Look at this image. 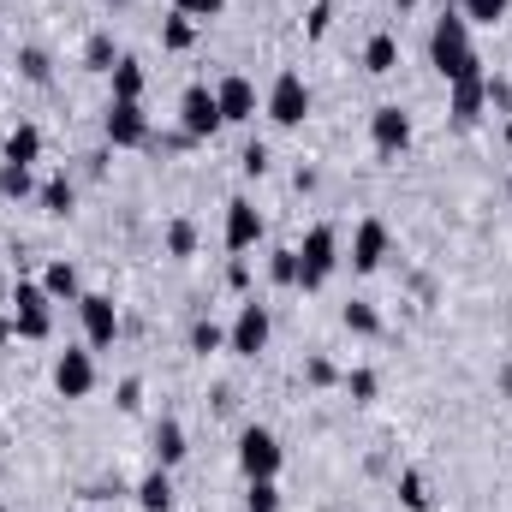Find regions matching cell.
<instances>
[{
	"label": "cell",
	"instance_id": "cell-19",
	"mask_svg": "<svg viewBox=\"0 0 512 512\" xmlns=\"http://www.w3.org/2000/svg\"><path fill=\"white\" fill-rule=\"evenodd\" d=\"M36 203H42V215L66 221V215H72V203H78V191H72V179H66V173H54V179L36 191Z\"/></svg>",
	"mask_w": 512,
	"mask_h": 512
},
{
	"label": "cell",
	"instance_id": "cell-2",
	"mask_svg": "<svg viewBox=\"0 0 512 512\" xmlns=\"http://www.w3.org/2000/svg\"><path fill=\"white\" fill-rule=\"evenodd\" d=\"M340 262H346V256H340V233H334L328 221H322V227H310V233H304V245H298V286H304V292H316Z\"/></svg>",
	"mask_w": 512,
	"mask_h": 512
},
{
	"label": "cell",
	"instance_id": "cell-39",
	"mask_svg": "<svg viewBox=\"0 0 512 512\" xmlns=\"http://www.w3.org/2000/svg\"><path fill=\"white\" fill-rule=\"evenodd\" d=\"M6 298H12V286H6V268H0V310H6Z\"/></svg>",
	"mask_w": 512,
	"mask_h": 512
},
{
	"label": "cell",
	"instance_id": "cell-34",
	"mask_svg": "<svg viewBox=\"0 0 512 512\" xmlns=\"http://www.w3.org/2000/svg\"><path fill=\"white\" fill-rule=\"evenodd\" d=\"M221 6H227V0H173V12H185L191 24H203V18H215Z\"/></svg>",
	"mask_w": 512,
	"mask_h": 512
},
{
	"label": "cell",
	"instance_id": "cell-41",
	"mask_svg": "<svg viewBox=\"0 0 512 512\" xmlns=\"http://www.w3.org/2000/svg\"><path fill=\"white\" fill-rule=\"evenodd\" d=\"M507 197H512V179H507Z\"/></svg>",
	"mask_w": 512,
	"mask_h": 512
},
{
	"label": "cell",
	"instance_id": "cell-11",
	"mask_svg": "<svg viewBox=\"0 0 512 512\" xmlns=\"http://www.w3.org/2000/svg\"><path fill=\"white\" fill-rule=\"evenodd\" d=\"M102 137H108L114 149H137V143H149V114H143V102H108Z\"/></svg>",
	"mask_w": 512,
	"mask_h": 512
},
{
	"label": "cell",
	"instance_id": "cell-17",
	"mask_svg": "<svg viewBox=\"0 0 512 512\" xmlns=\"http://www.w3.org/2000/svg\"><path fill=\"white\" fill-rule=\"evenodd\" d=\"M108 78H114V102H143V84H149V72H143L131 54H120V60H114V72H108Z\"/></svg>",
	"mask_w": 512,
	"mask_h": 512
},
{
	"label": "cell",
	"instance_id": "cell-1",
	"mask_svg": "<svg viewBox=\"0 0 512 512\" xmlns=\"http://www.w3.org/2000/svg\"><path fill=\"white\" fill-rule=\"evenodd\" d=\"M429 66H435L447 84H459V78H477V72H483L465 12H441V18H435V30H429Z\"/></svg>",
	"mask_w": 512,
	"mask_h": 512
},
{
	"label": "cell",
	"instance_id": "cell-30",
	"mask_svg": "<svg viewBox=\"0 0 512 512\" xmlns=\"http://www.w3.org/2000/svg\"><path fill=\"white\" fill-rule=\"evenodd\" d=\"M161 42H167V48H191V42H197V24H191L185 12H173L167 30H161Z\"/></svg>",
	"mask_w": 512,
	"mask_h": 512
},
{
	"label": "cell",
	"instance_id": "cell-35",
	"mask_svg": "<svg viewBox=\"0 0 512 512\" xmlns=\"http://www.w3.org/2000/svg\"><path fill=\"white\" fill-rule=\"evenodd\" d=\"M310 382H316V387H328V382H340V370H334L328 358H310Z\"/></svg>",
	"mask_w": 512,
	"mask_h": 512
},
{
	"label": "cell",
	"instance_id": "cell-10",
	"mask_svg": "<svg viewBox=\"0 0 512 512\" xmlns=\"http://www.w3.org/2000/svg\"><path fill=\"white\" fill-rule=\"evenodd\" d=\"M387 251H393V233H387L382 215H364L358 221V233H352V251H346V262L358 268V274H376L387 262Z\"/></svg>",
	"mask_w": 512,
	"mask_h": 512
},
{
	"label": "cell",
	"instance_id": "cell-8",
	"mask_svg": "<svg viewBox=\"0 0 512 512\" xmlns=\"http://www.w3.org/2000/svg\"><path fill=\"white\" fill-rule=\"evenodd\" d=\"M179 131L185 137H215L221 131V108H215V84H191L185 96H179Z\"/></svg>",
	"mask_w": 512,
	"mask_h": 512
},
{
	"label": "cell",
	"instance_id": "cell-26",
	"mask_svg": "<svg viewBox=\"0 0 512 512\" xmlns=\"http://www.w3.org/2000/svg\"><path fill=\"white\" fill-rule=\"evenodd\" d=\"M512 0H459V12H465V24H501L507 18Z\"/></svg>",
	"mask_w": 512,
	"mask_h": 512
},
{
	"label": "cell",
	"instance_id": "cell-6",
	"mask_svg": "<svg viewBox=\"0 0 512 512\" xmlns=\"http://www.w3.org/2000/svg\"><path fill=\"white\" fill-rule=\"evenodd\" d=\"M18 340H48V328H54V298L42 292V280H18Z\"/></svg>",
	"mask_w": 512,
	"mask_h": 512
},
{
	"label": "cell",
	"instance_id": "cell-16",
	"mask_svg": "<svg viewBox=\"0 0 512 512\" xmlns=\"http://www.w3.org/2000/svg\"><path fill=\"white\" fill-rule=\"evenodd\" d=\"M42 292H48L54 304H78V298H84V280H78V268H72V262H48Z\"/></svg>",
	"mask_w": 512,
	"mask_h": 512
},
{
	"label": "cell",
	"instance_id": "cell-38",
	"mask_svg": "<svg viewBox=\"0 0 512 512\" xmlns=\"http://www.w3.org/2000/svg\"><path fill=\"white\" fill-rule=\"evenodd\" d=\"M143 405V382H120V411H137Z\"/></svg>",
	"mask_w": 512,
	"mask_h": 512
},
{
	"label": "cell",
	"instance_id": "cell-13",
	"mask_svg": "<svg viewBox=\"0 0 512 512\" xmlns=\"http://www.w3.org/2000/svg\"><path fill=\"white\" fill-rule=\"evenodd\" d=\"M370 137H376L382 155H399V149L411 143V114H405L399 102H382V108L370 114Z\"/></svg>",
	"mask_w": 512,
	"mask_h": 512
},
{
	"label": "cell",
	"instance_id": "cell-37",
	"mask_svg": "<svg viewBox=\"0 0 512 512\" xmlns=\"http://www.w3.org/2000/svg\"><path fill=\"white\" fill-rule=\"evenodd\" d=\"M399 495H405V507H423V501H429V495H423V477H405Z\"/></svg>",
	"mask_w": 512,
	"mask_h": 512
},
{
	"label": "cell",
	"instance_id": "cell-4",
	"mask_svg": "<svg viewBox=\"0 0 512 512\" xmlns=\"http://www.w3.org/2000/svg\"><path fill=\"white\" fill-rule=\"evenodd\" d=\"M280 465H286V453H280L274 429H245L239 435V471H245V483H274Z\"/></svg>",
	"mask_w": 512,
	"mask_h": 512
},
{
	"label": "cell",
	"instance_id": "cell-42",
	"mask_svg": "<svg viewBox=\"0 0 512 512\" xmlns=\"http://www.w3.org/2000/svg\"><path fill=\"white\" fill-rule=\"evenodd\" d=\"M507 137H512V120H507Z\"/></svg>",
	"mask_w": 512,
	"mask_h": 512
},
{
	"label": "cell",
	"instance_id": "cell-5",
	"mask_svg": "<svg viewBox=\"0 0 512 512\" xmlns=\"http://www.w3.org/2000/svg\"><path fill=\"white\" fill-rule=\"evenodd\" d=\"M268 334H274L268 304L245 298V304H239V316H233V328H227V352H233V358H256V352L268 346Z\"/></svg>",
	"mask_w": 512,
	"mask_h": 512
},
{
	"label": "cell",
	"instance_id": "cell-31",
	"mask_svg": "<svg viewBox=\"0 0 512 512\" xmlns=\"http://www.w3.org/2000/svg\"><path fill=\"white\" fill-rule=\"evenodd\" d=\"M221 346H227V328H215V322H197V328H191V352L209 358V352H221Z\"/></svg>",
	"mask_w": 512,
	"mask_h": 512
},
{
	"label": "cell",
	"instance_id": "cell-33",
	"mask_svg": "<svg viewBox=\"0 0 512 512\" xmlns=\"http://www.w3.org/2000/svg\"><path fill=\"white\" fill-rule=\"evenodd\" d=\"M376 370H346V393H352V399H358V405H370V399H376Z\"/></svg>",
	"mask_w": 512,
	"mask_h": 512
},
{
	"label": "cell",
	"instance_id": "cell-7",
	"mask_svg": "<svg viewBox=\"0 0 512 512\" xmlns=\"http://www.w3.org/2000/svg\"><path fill=\"white\" fill-rule=\"evenodd\" d=\"M78 322H84L90 352H108V346L120 340V310H114L108 292H84V298H78Z\"/></svg>",
	"mask_w": 512,
	"mask_h": 512
},
{
	"label": "cell",
	"instance_id": "cell-27",
	"mask_svg": "<svg viewBox=\"0 0 512 512\" xmlns=\"http://www.w3.org/2000/svg\"><path fill=\"white\" fill-rule=\"evenodd\" d=\"M167 256H197V221H167Z\"/></svg>",
	"mask_w": 512,
	"mask_h": 512
},
{
	"label": "cell",
	"instance_id": "cell-12",
	"mask_svg": "<svg viewBox=\"0 0 512 512\" xmlns=\"http://www.w3.org/2000/svg\"><path fill=\"white\" fill-rule=\"evenodd\" d=\"M215 108H221V126H245V120H256V84L239 78V72H227V78L215 84Z\"/></svg>",
	"mask_w": 512,
	"mask_h": 512
},
{
	"label": "cell",
	"instance_id": "cell-32",
	"mask_svg": "<svg viewBox=\"0 0 512 512\" xmlns=\"http://www.w3.org/2000/svg\"><path fill=\"white\" fill-rule=\"evenodd\" d=\"M245 512H280V489L274 483H251L245 489Z\"/></svg>",
	"mask_w": 512,
	"mask_h": 512
},
{
	"label": "cell",
	"instance_id": "cell-23",
	"mask_svg": "<svg viewBox=\"0 0 512 512\" xmlns=\"http://www.w3.org/2000/svg\"><path fill=\"white\" fill-rule=\"evenodd\" d=\"M340 322H346V334H382V316H376V304H364V298H352L346 310H340Z\"/></svg>",
	"mask_w": 512,
	"mask_h": 512
},
{
	"label": "cell",
	"instance_id": "cell-40",
	"mask_svg": "<svg viewBox=\"0 0 512 512\" xmlns=\"http://www.w3.org/2000/svg\"><path fill=\"white\" fill-rule=\"evenodd\" d=\"M108 6H131V0H108Z\"/></svg>",
	"mask_w": 512,
	"mask_h": 512
},
{
	"label": "cell",
	"instance_id": "cell-25",
	"mask_svg": "<svg viewBox=\"0 0 512 512\" xmlns=\"http://www.w3.org/2000/svg\"><path fill=\"white\" fill-rule=\"evenodd\" d=\"M30 191H36L30 167H18V161H0V197H30Z\"/></svg>",
	"mask_w": 512,
	"mask_h": 512
},
{
	"label": "cell",
	"instance_id": "cell-24",
	"mask_svg": "<svg viewBox=\"0 0 512 512\" xmlns=\"http://www.w3.org/2000/svg\"><path fill=\"white\" fill-rule=\"evenodd\" d=\"M84 60H90V72H114V60H120L114 36H108V30H96V36H90V48H84Z\"/></svg>",
	"mask_w": 512,
	"mask_h": 512
},
{
	"label": "cell",
	"instance_id": "cell-29",
	"mask_svg": "<svg viewBox=\"0 0 512 512\" xmlns=\"http://www.w3.org/2000/svg\"><path fill=\"white\" fill-rule=\"evenodd\" d=\"M268 280H274V286H298V251H274L268 256Z\"/></svg>",
	"mask_w": 512,
	"mask_h": 512
},
{
	"label": "cell",
	"instance_id": "cell-22",
	"mask_svg": "<svg viewBox=\"0 0 512 512\" xmlns=\"http://www.w3.org/2000/svg\"><path fill=\"white\" fill-rule=\"evenodd\" d=\"M137 507H143V512H167V507H173V483H167V471H161V465L137 483Z\"/></svg>",
	"mask_w": 512,
	"mask_h": 512
},
{
	"label": "cell",
	"instance_id": "cell-3",
	"mask_svg": "<svg viewBox=\"0 0 512 512\" xmlns=\"http://www.w3.org/2000/svg\"><path fill=\"white\" fill-rule=\"evenodd\" d=\"M262 114H268L280 131H298V126H304V114H310V84H304V72H292V66H286V72L268 84Z\"/></svg>",
	"mask_w": 512,
	"mask_h": 512
},
{
	"label": "cell",
	"instance_id": "cell-43",
	"mask_svg": "<svg viewBox=\"0 0 512 512\" xmlns=\"http://www.w3.org/2000/svg\"><path fill=\"white\" fill-rule=\"evenodd\" d=\"M0 512H6V507H0Z\"/></svg>",
	"mask_w": 512,
	"mask_h": 512
},
{
	"label": "cell",
	"instance_id": "cell-36",
	"mask_svg": "<svg viewBox=\"0 0 512 512\" xmlns=\"http://www.w3.org/2000/svg\"><path fill=\"white\" fill-rule=\"evenodd\" d=\"M239 161H245V173H268V149H262V143H251Z\"/></svg>",
	"mask_w": 512,
	"mask_h": 512
},
{
	"label": "cell",
	"instance_id": "cell-28",
	"mask_svg": "<svg viewBox=\"0 0 512 512\" xmlns=\"http://www.w3.org/2000/svg\"><path fill=\"white\" fill-rule=\"evenodd\" d=\"M18 72H24L30 84H48V78H54V60H48L42 48H24V54H18Z\"/></svg>",
	"mask_w": 512,
	"mask_h": 512
},
{
	"label": "cell",
	"instance_id": "cell-9",
	"mask_svg": "<svg viewBox=\"0 0 512 512\" xmlns=\"http://www.w3.org/2000/svg\"><path fill=\"white\" fill-rule=\"evenodd\" d=\"M54 387H60V399H90L96 393V352L90 346L60 352L54 358Z\"/></svg>",
	"mask_w": 512,
	"mask_h": 512
},
{
	"label": "cell",
	"instance_id": "cell-21",
	"mask_svg": "<svg viewBox=\"0 0 512 512\" xmlns=\"http://www.w3.org/2000/svg\"><path fill=\"white\" fill-rule=\"evenodd\" d=\"M364 72H370V78H387V72H399V42H393L387 30L364 42Z\"/></svg>",
	"mask_w": 512,
	"mask_h": 512
},
{
	"label": "cell",
	"instance_id": "cell-14",
	"mask_svg": "<svg viewBox=\"0 0 512 512\" xmlns=\"http://www.w3.org/2000/svg\"><path fill=\"white\" fill-rule=\"evenodd\" d=\"M256 239H262V215H256V203L251 197H233V203H227V251L245 256V251H256Z\"/></svg>",
	"mask_w": 512,
	"mask_h": 512
},
{
	"label": "cell",
	"instance_id": "cell-15",
	"mask_svg": "<svg viewBox=\"0 0 512 512\" xmlns=\"http://www.w3.org/2000/svg\"><path fill=\"white\" fill-rule=\"evenodd\" d=\"M447 90H453V120H459V126H477L483 108H489V78L477 72V78H459V84H447Z\"/></svg>",
	"mask_w": 512,
	"mask_h": 512
},
{
	"label": "cell",
	"instance_id": "cell-20",
	"mask_svg": "<svg viewBox=\"0 0 512 512\" xmlns=\"http://www.w3.org/2000/svg\"><path fill=\"white\" fill-rule=\"evenodd\" d=\"M185 453H191V447H185V429H179L173 417H167V423H155V465H161V471H173Z\"/></svg>",
	"mask_w": 512,
	"mask_h": 512
},
{
	"label": "cell",
	"instance_id": "cell-18",
	"mask_svg": "<svg viewBox=\"0 0 512 512\" xmlns=\"http://www.w3.org/2000/svg\"><path fill=\"white\" fill-rule=\"evenodd\" d=\"M0 161L36 167V161H42V131H36V126H12V131H6V155H0Z\"/></svg>",
	"mask_w": 512,
	"mask_h": 512
}]
</instances>
